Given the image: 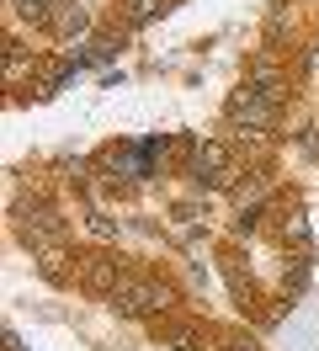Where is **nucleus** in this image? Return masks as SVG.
<instances>
[{"instance_id": "nucleus-5", "label": "nucleus", "mask_w": 319, "mask_h": 351, "mask_svg": "<svg viewBox=\"0 0 319 351\" xmlns=\"http://www.w3.org/2000/svg\"><path fill=\"white\" fill-rule=\"evenodd\" d=\"M16 5L32 16V22H48V16H54V0H16Z\"/></svg>"}, {"instance_id": "nucleus-2", "label": "nucleus", "mask_w": 319, "mask_h": 351, "mask_svg": "<svg viewBox=\"0 0 319 351\" xmlns=\"http://www.w3.org/2000/svg\"><path fill=\"white\" fill-rule=\"evenodd\" d=\"M80 282L91 287V293H112V287L123 282V271H117L112 256H80Z\"/></svg>"}, {"instance_id": "nucleus-4", "label": "nucleus", "mask_w": 319, "mask_h": 351, "mask_svg": "<svg viewBox=\"0 0 319 351\" xmlns=\"http://www.w3.org/2000/svg\"><path fill=\"white\" fill-rule=\"evenodd\" d=\"M123 5H128V22H144V16H154L165 0H123Z\"/></svg>"}, {"instance_id": "nucleus-6", "label": "nucleus", "mask_w": 319, "mask_h": 351, "mask_svg": "<svg viewBox=\"0 0 319 351\" xmlns=\"http://www.w3.org/2000/svg\"><path fill=\"white\" fill-rule=\"evenodd\" d=\"M224 351H255V341H245V335H229V341H224Z\"/></svg>"}, {"instance_id": "nucleus-3", "label": "nucleus", "mask_w": 319, "mask_h": 351, "mask_svg": "<svg viewBox=\"0 0 319 351\" xmlns=\"http://www.w3.org/2000/svg\"><path fill=\"white\" fill-rule=\"evenodd\" d=\"M229 154H224V144H202V149H197V176H202V181H229Z\"/></svg>"}, {"instance_id": "nucleus-1", "label": "nucleus", "mask_w": 319, "mask_h": 351, "mask_svg": "<svg viewBox=\"0 0 319 351\" xmlns=\"http://www.w3.org/2000/svg\"><path fill=\"white\" fill-rule=\"evenodd\" d=\"M170 293L165 282H149V277H123V282L112 287V304L123 308V314H149V308H170Z\"/></svg>"}]
</instances>
